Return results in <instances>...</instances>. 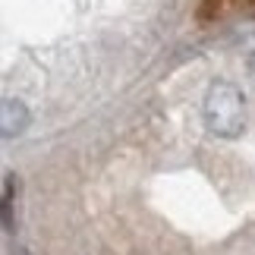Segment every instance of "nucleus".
Listing matches in <instances>:
<instances>
[{
    "label": "nucleus",
    "mask_w": 255,
    "mask_h": 255,
    "mask_svg": "<svg viewBox=\"0 0 255 255\" xmlns=\"http://www.w3.org/2000/svg\"><path fill=\"white\" fill-rule=\"evenodd\" d=\"M205 126L218 139H240L246 129V98L233 82H214L205 95Z\"/></svg>",
    "instance_id": "f257e3e1"
},
{
    "label": "nucleus",
    "mask_w": 255,
    "mask_h": 255,
    "mask_svg": "<svg viewBox=\"0 0 255 255\" xmlns=\"http://www.w3.org/2000/svg\"><path fill=\"white\" fill-rule=\"evenodd\" d=\"M32 123L28 107L19 98H0V139H16Z\"/></svg>",
    "instance_id": "f03ea898"
},
{
    "label": "nucleus",
    "mask_w": 255,
    "mask_h": 255,
    "mask_svg": "<svg viewBox=\"0 0 255 255\" xmlns=\"http://www.w3.org/2000/svg\"><path fill=\"white\" fill-rule=\"evenodd\" d=\"M0 224L3 227H13V211H9V195L0 199Z\"/></svg>",
    "instance_id": "7ed1b4c3"
}]
</instances>
